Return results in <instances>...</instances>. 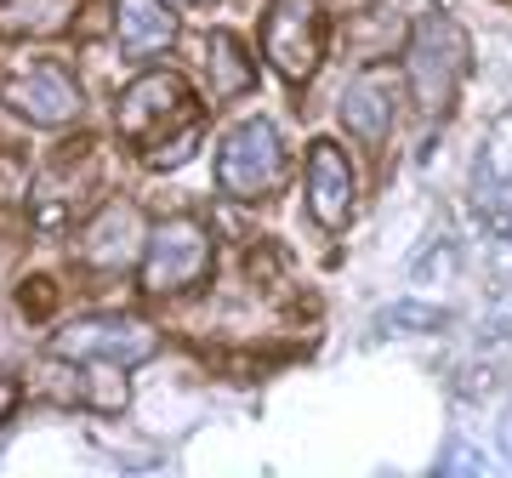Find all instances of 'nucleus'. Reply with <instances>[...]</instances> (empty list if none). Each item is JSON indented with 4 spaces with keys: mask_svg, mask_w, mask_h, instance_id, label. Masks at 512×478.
Listing matches in <instances>:
<instances>
[{
    "mask_svg": "<svg viewBox=\"0 0 512 478\" xmlns=\"http://www.w3.org/2000/svg\"><path fill=\"white\" fill-rule=\"evenodd\" d=\"M461 69H467V35H461V23L427 12L410 29V46H404V80H410V92H416L427 120H439L450 109V97L461 86Z\"/></svg>",
    "mask_w": 512,
    "mask_h": 478,
    "instance_id": "1",
    "label": "nucleus"
},
{
    "mask_svg": "<svg viewBox=\"0 0 512 478\" xmlns=\"http://www.w3.org/2000/svg\"><path fill=\"white\" fill-rule=\"evenodd\" d=\"M211 274V234L194 217H165L143 245V291L177 296Z\"/></svg>",
    "mask_w": 512,
    "mask_h": 478,
    "instance_id": "2",
    "label": "nucleus"
},
{
    "mask_svg": "<svg viewBox=\"0 0 512 478\" xmlns=\"http://www.w3.org/2000/svg\"><path fill=\"white\" fill-rule=\"evenodd\" d=\"M285 183V143L268 120H245L239 131L222 137L217 154V188L234 200H262Z\"/></svg>",
    "mask_w": 512,
    "mask_h": 478,
    "instance_id": "3",
    "label": "nucleus"
},
{
    "mask_svg": "<svg viewBox=\"0 0 512 478\" xmlns=\"http://www.w3.org/2000/svg\"><path fill=\"white\" fill-rule=\"evenodd\" d=\"M52 353L69 359V365H86V359L148 365V359L160 353V336H154V325L126 319V313H92V319H69V325L52 336Z\"/></svg>",
    "mask_w": 512,
    "mask_h": 478,
    "instance_id": "4",
    "label": "nucleus"
},
{
    "mask_svg": "<svg viewBox=\"0 0 512 478\" xmlns=\"http://www.w3.org/2000/svg\"><path fill=\"white\" fill-rule=\"evenodd\" d=\"M262 46L291 86H302L308 74H319L325 57V18H319V0H268L262 12Z\"/></svg>",
    "mask_w": 512,
    "mask_h": 478,
    "instance_id": "5",
    "label": "nucleus"
},
{
    "mask_svg": "<svg viewBox=\"0 0 512 478\" xmlns=\"http://www.w3.org/2000/svg\"><path fill=\"white\" fill-rule=\"evenodd\" d=\"M0 103L12 114H23L29 126H69L86 109V97H80V86H74V74L63 63H35V69L12 74L0 86Z\"/></svg>",
    "mask_w": 512,
    "mask_h": 478,
    "instance_id": "6",
    "label": "nucleus"
},
{
    "mask_svg": "<svg viewBox=\"0 0 512 478\" xmlns=\"http://www.w3.org/2000/svg\"><path fill=\"white\" fill-rule=\"evenodd\" d=\"M308 217L330 234H342L353 222V166L336 143L308 148Z\"/></svg>",
    "mask_w": 512,
    "mask_h": 478,
    "instance_id": "7",
    "label": "nucleus"
},
{
    "mask_svg": "<svg viewBox=\"0 0 512 478\" xmlns=\"http://www.w3.org/2000/svg\"><path fill=\"white\" fill-rule=\"evenodd\" d=\"M183 97H188L183 74L154 69V74L131 80L126 92H120V114H114V120H120V131H126L131 143H148V137L171 120V114L183 109Z\"/></svg>",
    "mask_w": 512,
    "mask_h": 478,
    "instance_id": "8",
    "label": "nucleus"
},
{
    "mask_svg": "<svg viewBox=\"0 0 512 478\" xmlns=\"http://www.w3.org/2000/svg\"><path fill=\"white\" fill-rule=\"evenodd\" d=\"M143 251V211L137 205H103L92 222H86V262L114 274V268H131V257Z\"/></svg>",
    "mask_w": 512,
    "mask_h": 478,
    "instance_id": "9",
    "label": "nucleus"
},
{
    "mask_svg": "<svg viewBox=\"0 0 512 478\" xmlns=\"http://www.w3.org/2000/svg\"><path fill=\"white\" fill-rule=\"evenodd\" d=\"M114 35L131 57H154L177 40V18L165 12V0H114Z\"/></svg>",
    "mask_w": 512,
    "mask_h": 478,
    "instance_id": "10",
    "label": "nucleus"
},
{
    "mask_svg": "<svg viewBox=\"0 0 512 478\" xmlns=\"http://www.w3.org/2000/svg\"><path fill=\"white\" fill-rule=\"evenodd\" d=\"M342 126H348L365 148H376L387 131H393V92H387L376 74L353 80L348 92H342Z\"/></svg>",
    "mask_w": 512,
    "mask_h": 478,
    "instance_id": "11",
    "label": "nucleus"
},
{
    "mask_svg": "<svg viewBox=\"0 0 512 478\" xmlns=\"http://www.w3.org/2000/svg\"><path fill=\"white\" fill-rule=\"evenodd\" d=\"M80 12V0H0V40L63 35Z\"/></svg>",
    "mask_w": 512,
    "mask_h": 478,
    "instance_id": "12",
    "label": "nucleus"
},
{
    "mask_svg": "<svg viewBox=\"0 0 512 478\" xmlns=\"http://www.w3.org/2000/svg\"><path fill=\"white\" fill-rule=\"evenodd\" d=\"M126 376H120V365L114 359H86V370H80V405L103 410V416H120L126 410Z\"/></svg>",
    "mask_w": 512,
    "mask_h": 478,
    "instance_id": "13",
    "label": "nucleus"
},
{
    "mask_svg": "<svg viewBox=\"0 0 512 478\" xmlns=\"http://www.w3.org/2000/svg\"><path fill=\"white\" fill-rule=\"evenodd\" d=\"M211 80H217L222 97H245L256 86L251 63H245V52H239V40L228 35V29H217V35H211Z\"/></svg>",
    "mask_w": 512,
    "mask_h": 478,
    "instance_id": "14",
    "label": "nucleus"
},
{
    "mask_svg": "<svg viewBox=\"0 0 512 478\" xmlns=\"http://www.w3.org/2000/svg\"><path fill=\"white\" fill-rule=\"evenodd\" d=\"M473 211H478L484 228L512 234V183H507V177H495L490 166L478 171V183H473Z\"/></svg>",
    "mask_w": 512,
    "mask_h": 478,
    "instance_id": "15",
    "label": "nucleus"
},
{
    "mask_svg": "<svg viewBox=\"0 0 512 478\" xmlns=\"http://www.w3.org/2000/svg\"><path fill=\"white\" fill-rule=\"evenodd\" d=\"M444 313L439 308H416V302H399V308L382 313V331H439Z\"/></svg>",
    "mask_w": 512,
    "mask_h": 478,
    "instance_id": "16",
    "label": "nucleus"
},
{
    "mask_svg": "<svg viewBox=\"0 0 512 478\" xmlns=\"http://www.w3.org/2000/svg\"><path fill=\"white\" fill-rule=\"evenodd\" d=\"M23 313H29V319L52 313V285H46V279H29V285H23Z\"/></svg>",
    "mask_w": 512,
    "mask_h": 478,
    "instance_id": "17",
    "label": "nucleus"
},
{
    "mask_svg": "<svg viewBox=\"0 0 512 478\" xmlns=\"http://www.w3.org/2000/svg\"><path fill=\"white\" fill-rule=\"evenodd\" d=\"M12 410H18V387H6V382H0V422H6Z\"/></svg>",
    "mask_w": 512,
    "mask_h": 478,
    "instance_id": "18",
    "label": "nucleus"
},
{
    "mask_svg": "<svg viewBox=\"0 0 512 478\" xmlns=\"http://www.w3.org/2000/svg\"><path fill=\"white\" fill-rule=\"evenodd\" d=\"M188 6H211V0H188Z\"/></svg>",
    "mask_w": 512,
    "mask_h": 478,
    "instance_id": "19",
    "label": "nucleus"
}]
</instances>
